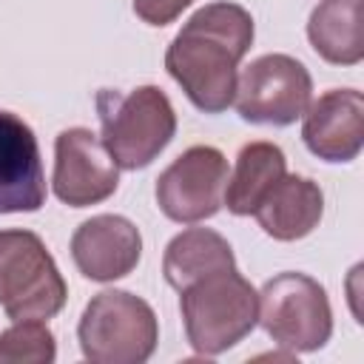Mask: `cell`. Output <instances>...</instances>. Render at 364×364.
<instances>
[{
  "instance_id": "obj_1",
  "label": "cell",
  "mask_w": 364,
  "mask_h": 364,
  "mask_svg": "<svg viewBox=\"0 0 364 364\" xmlns=\"http://www.w3.org/2000/svg\"><path fill=\"white\" fill-rule=\"evenodd\" d=\"M250 46V11L219 0L188 17L165 51V68L199 111L222 114L233 105L239 63Z\"/></svg>"
},
{
  "instance_id": "obj_2",
  "label": "cell",
  "mask_w": 364,
  "mask_h": 364,
  "mask_svg": "<svg viewBox=\"0 0 364 364\" xmlns=\"http://www.w3.org/2000/svg\"><path fill=\"white\" fill-rule=\"evenodd\" d=\"M179 310L193 353L219 355L259 324V293L236 267H222L182 287Z\"/></svg>"
},
{
  "instance_id": "obj_3",
  "label": "cell",
  "mask_w": 364,
  "mask_h": 364,
  "mask_svg": "<svg viewBox=\"0 0 364 364\" xmlns=\"http://www.w3.org/2000/svg\"><path fill=\"white\" fill-rule=\"evenodd\" d=\"M94 105L102 125V142L125 171L148 168L176 134L173 105L156 85L131 91L102 88L97 91Z\"/></svg>"
},
{
  "instance_id": "obj_4",
  "label": "cell",
  "mask_w": 364,
  "mask_h": 364,
  "mask_svg": "<svg viewBox=\"0 0 364 364\" xmlns=\"http://www.w3.org/2000/svg\"><path fill=\"white\" fill-rule=\"evenodd\" d=\"M77 338L94 364H142L156 350L159 324L145 299L128 290H102L85 304Z\"/></svg>"
},
{
  "instance_id": "obj_5",
  "label": "cell",
  "mask_w": 364,
  "mask_h": 364,
  "mask_svg": "<svg viewBox=\"0 0 364 364\" xmlns=\"http://www.w3.org/2000/svg\"><path fill=\"white\" fill-rule=\"evenodd\" d=\"M68 287L43 239L31 230H0V307L11 321L54 318Z\"/></svg>"
},
{
  "instance_id": "obj_6",
  "label": "cell",
  "mask_w": 364,
  "mask_h": 364,
  "mask_svg": "<svg viewBox=\"0 0 364 364\" xmlns=\"http://www.w3.org/2000/svg\"><path fill=\"white\" fill-rule=\"evenodd\" d=\"M259 324L290 353L321 350L333 336L327 290L307 273L284 270L267 279L259 293Z\"/></svg>"
},
{
  "instance_id": "obj_7",
  "label": "cell",
  "mask_w": 364,
  "mask_h": 364,
  "mask_svg": "<svg viewBox=\"0 0 364 364\" xmlns=\"http://www.w3.org/2000/svg\"><path fill=\"white\" fill-rule=\"evenodd\" d=\"M313 100V80L304 63L290 54H262L236 80L233 105L245 122L290 125Z\"/></svg>"
},
{
  "instance_id": "obj_8",
  "label": "cell",
  "mask_w": 364,
  "mask_h": 364,
  "mask_svg": "<svg viewBox=\"0 0 364 364\" xmlns=\"http://www.w3.org/2000/svg\"><path fill=\"white\" fill-rule=\"evenodd\" d=\"M228 182V159L213 145H191L156 179L159 210L179 222L196 225L219 213Z\"/></svg>"
},
{
  "instance_id": "obj_9",
  "label": "cell",
  "mask_w": 364,
  "mask_h": 364,
  "mask_svg": "<svg viewBox=\"0 0 364 364\" xmlns=\"http://www.w3.org/2000/svg\"><path fill=\"white\" fill-rule=\"evenodd\" d=\"M119 185V165L102 136L88 128H65L54 139V196L71 208L105 202Z\"/></svg>"
},
{
  "instance_id": "obj_10",
  "label": "cell",
  "mask_w": 364,
  "mask_h": 364,
  "mask_svg": "<svg viewBox=\"0 0 364 364\" xmlns=\"http://www.w3.org/2000/svg\"><path fill=\"white\" fill-rule=\"evenodd\" d=\"M301 139L324 162H353L364 145V97L355 88H330L301 114Z\"/></svg>"
},
{
  "instance_id": "obj_11",
  "label": "cell",
  "mask_w": 364,
  "mask_h": 364,
  "mask_svg": "<svg viewBox=\"0 0 364 364\" xmlns=\"http://www.w3.org/2000/svg\"><path fill=\"white\" fill-rule=\"evenodd\" d=\"M142 256V236L136 225L117 213L85 219L71 236V259L91 282H114L128 276Z\"/></svg>"
},
{
  "instance_id": "obj_12",
  "label": "cell",
  "mask_w": 364,
  "mask_h": 364,
  "mask_svg": "<svg viewBox=\"0 0 364 364\" xmlns=\"http://www.w3.org/2000/svg\"><path fill=\"white\" fill-rule=\"evenodd\" d=\"M46 205V173L34 131L0 111V213H31Z\"/></svg>"
},
{
  "instance_id": "obj_13",
  "label": "cell",
  "mask_w": 364,
  "mask_h": 364,
  "mask_svg": "<svg viewBox=\"0 0 364 364\" xmlns=\"http://www.w3.org/2000/svg\"><path fill=\"white\" fill-rule=\"evenodd\" d=\"M253 216L267 236L279 242H296L318 228L324 216V193L313 179L284 173L253 210Z\"/></svg>"
},
{
  "instance_id": "obj_14",
  "label": "cell",
  "mask_w": 364,
  "mask_h": 364,
  "mask_svg": "<svg viewBox=\"0 0 364 364\" xmlns=\"http://www.w3.org/2000/svg\"><path fill=\"white\" fill-rule=\"evenodd\" d=\"M287 173L284 151L273 142H247L236 154L233 173H228L225 182V199L228 210L233 216H253V210L262 205V199L273 191V185Z\"/></svg>"
},
{
  "instance_id": "obj_15",
  "label": "cell",
  "mask_w": 364,
  "mask_h": 364,
  "mask_svg": "<svg viewBox=\"0 0 364 364\" xmlns=\"http://www.w3.org/2000/svg\"><path fill=\"white\" fill-rule=\"evenodd\" d=\"M307 40L333 65H355L364 57L361 0H321L307 20Z\"/></svg>"
},
{
  "instance_id": "obj_16",
  "label": "cell",
  "mask_w": 364,
  "mask_h": 364,
  "mask_svg": "<svg viewBox=\"0 0 364 364\" xmlns=\"http://www.w3.org/2000/svg\"><path fill=\"white\" fill-rule=\"evenodd\" d=\"M222 267H236V259L228 239L210 228H188L176 233L162 256V276L176 293Z\"/></svg>"
},
{
  "instance_id": "obj_17",
  "label": "cell",
  "mask_w": 364,
  "mask_h": 364,
  "mask_svg": "<svg viewBox=\"0 0 364 364\" xmlns=\"http://www.w3.org/2000/svg\"><path fill=\"white\" fill-rule=\"evenodd\" d=\"M54 358V333L40 318L14 321V327L0 333V364H51Z\"/></svg>"
},
{
  "instance_id": "obj_18",
  "label": "cell",
  "mask_w": 364,
  "mask_h": 364,
  "mask_svg": "<svg viewBox=\"0 0 364 364\" xmlns=\"http://www.w3.org/2000/svg\"><path fill=\"white\" fill-rule=\"evenodd\" d=\"M193 0H134V14L148 26L173 23Z\"/></svg>"
}]
</instances>
